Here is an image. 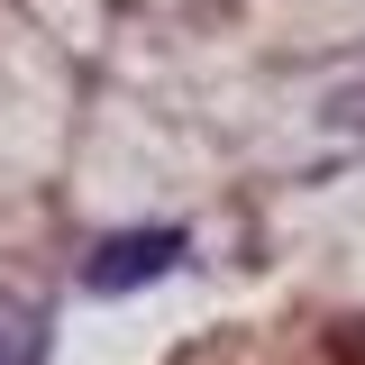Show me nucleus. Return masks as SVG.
Masks as SVG:
<instances>
[{
  "label": "nucleus",
  "instance_id": "nucleus-1",
  "mask_svg": "<svg viewBox=\"0 0 365 365\" xmlns=\"http://www.w3.org/2000/svg\"><path fill=\"white\" fill-rule=\"evenodd\" d=\"M174 256H182L174 228H128V237H101V247H91L83 283H91V292H137V283L174 274Z\"/></svg>",
  "mask_w": 365,
  "mask_h": 365
},
{
  "label": "nucleus",
  "instance_id": "nucleus-2",
  "mask_svg": "<svg viewBox=\"0 0 365 365\" xmlns=\"http://www.w3.org/2000/svg\"><path fill=\"white\" fill-rule=\"evenodd\" d=\"M37 356H46V311L0 283V365H37Z\"/></svg>",
  "mask_w": 365,
  "mask_h": 365
}]
</instances>
